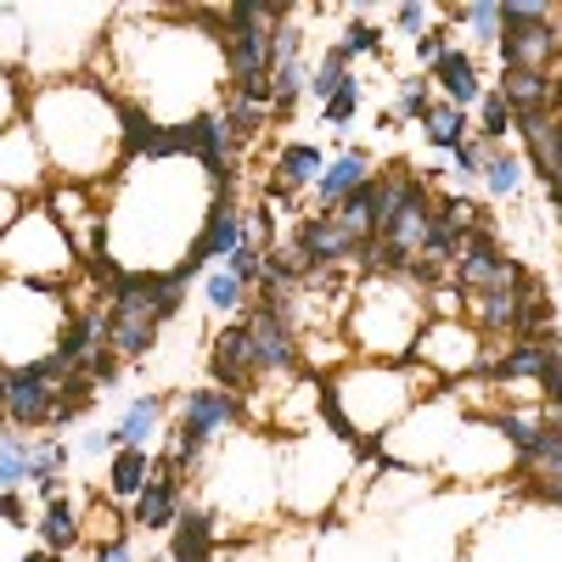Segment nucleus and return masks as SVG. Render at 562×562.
Returning <instances> with one entry per match:
<instances>
[{
    "mask_svg": "<svg viewBox=\"0 0 562 562\" xmlns=\"http://www.w3.org/2000/svg\"><path fill=\"white\" fill-rule=\"evenodd\" d=\"M371 175H378V158H371L366 147H344L338 158H326V169H321V180L310 186V192H315V203H321V209H338L344 198H355V192H360V186H366Z\"/></svg>",
    "mask_w": 562,
    "mask_h": 562,
    "instance_id": "obj_8",
    "label": "nucleus"
},
{
    "mask_svg": "<svg viewBox=\"0 0 562 562\" xmlns=\"http://www.w3.org/2000/svg\"><path fill=\"white\" fill-rule=\"evenodd\" d=\"M203 299H209V310H214V315H243L254 293H248L231 270H209V276H203Z\"/></svg>",
    "mask_w": 562,
    "mask_h": 562,
    "instance_id": "obj_23",
    "label": "nucleus"
},
{
    "mask_svg": "<svg viewBox=\"0 0 562 562\" xmlns=\"http://www.w3.org/2000/svg\"><path fill=\"white\" fill-rule=\"evenodd\" d=\"M68 378V366L57 355H34L23 366H12L7 378V400H0V416H7V428H52L57 416V389Z\"/></svg>",
    "mask_w": 562,
    "mask_h": 562,
    "instance_id": "obj_4",
    "label": "nucleus"
},
{
    "mask_svg": "<svg viewBox=\"0 0 562 562\" xmlns=\"http://www.w3.org/2000/svg\"><path fill=\"white\" fill-rule=\"evenodd\" d=\"M562 12L546 0H506L501 7V74H557L562 63Z\"/></svg>",
    "mask_w": 562,
    "mask_h": 562,
    "instance_id": "obj_1",
    "label": "nucleus"
},
{
    "mask_svg": "<svg viewBox=\"0 0 562 562\" xmlns=\"http://www.w3.org/2000/svg\"><path fill=\"white\" fill-rule=\"evenodd\" d=\"M225 270H231V276H237V281H243V288H248V293H254V288H259V281H265V248H259V243H248V248H237V254H231V259H225Z\"/></svg>",
    "mask_w": 562,
    "mask_h": 562,
    "instance_id": "obj_29",
    "label": "nucleus"
},
{
    "mask_svg": "<svg viewBox=\"0 0 562 562\" xmlns=\"http://www.w3.org/2000/svg\"><path fill=\"white\" fill-rule=\"evenodd\" d=\"M68 473V445L63 439H34L29 450V484H52Z\"/></svg>",
    "mask_w": 562,
    "mask_h": 562,
    "instance_id": "obj_27",
    "label": "nucleus"
},
{
    "mask_svg": "<svg viewBox=\"0 0 562 562\" xmlns=\"http://www.w3.org/2000/svg\"><path fill=\"white\" fill-rule=\"evenodd\" d=\"M495 90L506 97L512 119H518V113H546V108H551V74H501Z\"/></svg>",
    "mask_w": 562,
    "mask_h": 562,
    "instance_id": "obj_18",
    "label": "nucleus"
},
{
    "mask_svg": "<svg viewBox=\"0 0 562 562\" xmlns=\"http://www.w3.org/2000/svg\"><path fill=\"white\" fill-rule=\"evenodd\" d=\"M220 119H225V135H231V147H237V153L248 147V140H259V135H265V124H270V113H265V108L237 102V97H225Z\"/></svg>",
    "mask_w": 562,
    "mask_h": 562,
    "instance_id": "obj_22",
    "label": "nucleus"
},
{
    "mask_svg": "<svg viewBox=\"0 0 562 562\" xmlns=\"http://www.w3.org/2000/svg\"><path fill=\"white\" fill-rule=\"evenodd\" d=\"M450 45H456V40H450V29H428V34H422V40L411 45V52H416V63H422V68L434 74V68L450 57Z\"/></svg>",
    "mask_w": 562,
    "mask_h": 562,
    "instance_id": "obj_32",
    "label": "nucleus"
},
{
    "mask_svg": "<svg viewBox=\"0 0 562 562\" xmlns=\"http://www.w3.org/2000/svg\"><path fill=\"white\" fill-rule=\"evenodd\" d=\"M338 45H344V52H349V63H355V57H383V45H389V34H383V23H378V18H366V12H355Z\"/></svg>",
    "mask_w": 562,
    "mask_h": 562,
    "instance_id": "obj_25",
    "label": "nucleus"
},
{
    "mask_svg": "<svg viewBox=\"0 0 562 562\" xmlns=\"http://www.w3.org/2000/svg\"><path fill=\"white\" fill-rule=\"evenodd\" d=\"M113 450H119L113 428H102V434H90V439H79V456H113Z\"/></svg>",
    "mask_w": 562,
    "mask_h": 562,
    "instance_id": "obj_36",
    "label": "nucleus"
},
{
    "mask_svg": "<svg viewBox=\"0 0 562 562\" xmlns=\"http://www.w3.org/2000/svg\"><path fill=\"white\" fill-rule=\"evenodd\" d=\"M524 180H529L524 153H512V147H490V158H484V192H490L495 203L524 198Z\"/></svg>",
    "mask_w": 562,
    "mask_h": 562,
    "instance_id": "obj_16",
    "label": "nucleus"
},
{
    "mask_svg": "<svg viewBox=\"0 0 562 562\" xmlns=\"http://www.w3.org/2000/svg\"><path fill=\"white\" fill-rule=\"evenodd\" d=\"M180 506H186V473H175L169 461H158V467H153V479H147V490L130 501V529H140V535H164V529H175Z\"/></svg>",
    "mask_w": 562,
    "mask_h": 562,
    "instance_id": "obj_7",
    "label": "nucleus"
},
{
    "mask_svg": "<svg viewBox=\"0 0 562 562\" xmlns=\"http://www.w3.org/2000/svg\"><path fill=\"white\" fill-rule=\"evenodd\" d=\"M535 389H540V405H557V411H562V344L546 355V366H540Z\"/></svg>",
    "mask_w": 562,
    "mask_h": 562,
    "instance_id": "obj_31",
    "label": "nucleus"
},
{
    "mask_svg": "<svg viewBox=\"0 0 562 562\" xmlns=\"http://www.w3.org/2000/svg\"><path fill=\"white\" fill-rule=\"evenodd\" d=\"M158 422H164V394H135L119 411V422H113L119 450H147V439L158 434Z\"/></svg>",
    "mask_w": 562,
    "mask_h": 562,
    "instance_id": "obj_13",
    "label": "nucleus"
},
{
    "mask_svg": "<svg viewBox=\"0 0 562 562\" xmlns=\"http://www.w3.org/2000/svg\"><path fill=\"white\" fill-rule=\"evenodd\" d=\"M209 371H214V389L225 394H248L259 383V360H254V333H248V315L225 321L214 333V349H209Z\"/></svg>",
    "mask_w": 562,
    "mask_h": 562,
    "instance_id": "obj_5",
    "label": "nucleus"
},
{
    "mask_svg": "<svg viewBox=\"0 0 562 562\" xmlns=\"http://www.w3.org/2000/svg\"><path fill=\"white\" fill-rule=\"evenodd\" d=\"M360 102H366V79L355 74V79L338 90V97L321 108V124H326V130H349V124H355V113H360Z\"/></svg>",
    "mask_w": 562,
    "mask_h": 562,
    "instance_id": "obj_28",
    "label": "nucleus"
},
{
    "mask_svg": "<svg viewBox=\"0 0 562 562\" xmlns=\"http://www.w3.org/2000/svg\"><path fill=\"white\" fill-rule=\"evenodd\" d=\"M551 113H562V68L551 74Z\"/></svg>",
    "mask_w": 562,
    "mask_h": 562,
    "instance_id": "obj_37",
    "label": "nucleus"
},
{
    "mask_svg": "<svg viewBox=\"0 0 562 562\" xmlns=\"http://www.w3.org/2000/svg\"><path fill=\"white\" fill-rule=\"evenodd\" d=\"M29 450L34 439H12V428H0V490L29 484Z\"/></svg>",
    "mask_w": 562,
    "mask_h": 562,
    "instance_id": "obj_26",
    "label": "nucleus"
},
{
    "mask_svg": "<svg viewBox=\"0 0 562 562\" xmlns=\"http://www.w3.org/2000/svg\"><path fill=\"white\" fill-rule=\"evenodd\" d=\"M445 18H450V29H467V40H473V45H495V40H501V7H495V0L450 7Z\"/></svg>",
    "mask_w": 562,
    "mask_h": 562,
    "instance_id": "obj_21",
    "label": "nucleus"
},
{
    "mask_svg": "<svg viewBox=\"0 0 562 562\" xmlns=\"http://www.w3.org/2000/svg\"><path fill=\"white\" fill-rule=\"evenodd\" d=\"M557 225H562V209H557Z\"/></svg>",
    "mask_w": 562,
    "mask_h": 562,
    "instance_id": "obj_39",
    "label": "nucleus"
},
{
    "mask_svg": "<svg viewBox=\"0 0 562 562\" xmlns=\"http://www.w3.org/2000/svg\"><path fill=\"white\" fill-rule=\"evenodd\" d=\"M0 428H7V416H0Z\"/></svg>",
    "mask_w": 562,
    "mask_h": 562,
    "instance_id": "obj_40",
    "label": "nucleus"
},
{
    "mask_svg": "<svg viewBox=\"0 0 562 562\" xmlns=\"http://www.w3.org/2000/svg\"><path fill=\"white\" fill-rule=\"evenodd\" d=\"M270 180H281L288 192H304V186H315L321 180V169H326V158H321V147H310V140H281L276 147V158H270Z\"/></svg>",
    "mask_w": 562,
    "mask_h": 562,
    "instance_id": "obj_14",
    "label": "nucleus"
},
{
    "mask_svg": "<svg viewBox=\"0 0 562 562\" xmlns=\"http://www.w3.org/2000/svg\"><path fill=\"white\" fill-rule=\"evenodd\" d=\"M535 270H524L518 259L506 254V243L495 237V231H467L461 248H456V265H450V288H461L467 299L479 293H506V288H529Z\"/></svg>",
    "mask_w": 562,
    "mask_h": 562,
    "instance_id": "obj_3",
    "label": "nucleus"
},
{
    "mask_svg": "<svg viewBox=\"0 0 562 562\" xmlns=\"http://www.w3.org/2000/svg\"><path fill=\"white\" fill-rule=\"evenodd\" d=\"M557 344H562V338H512L495 360H484V378H490V383H535L540 366H546V355H551Z\"/></svg>",
    "mask_w": 562,
    "mask_h": 562,
    "instance_id": "obj_11",
    "label": "nucleus"
},
{
    "mask_svg": "<svg viewBox=\"0 0 562 562\" xmlns=\"http://www.w3.org/2000/svg\"><path fill=\"white\" fill-rule=\"evenodd\" d=\"M434 79H422V74H411V79H400V97H394V119L400 124H422L434 113Z\"/></svg>",
    "mask_w": 562,
    "mask_h": 562,
    "instance_id": "obj_24",
    "label": "nucleus"
},
{
    "mask_svg": "<svg viewBox=\"0 0 562 562\" xmlns=\"http://www.w3.org/2000/svg\"><path fill=\"white\" fill-rule=\"evenodd\" d=\"M34 535H40V546L45 551H57V557H68L79 540H85V524H79V506L68 501V495H57L52 506H40V518H34Z\"/></svg>",
    "mask_w": 562,
    "mask_h": 562,
    "instance_id": "obj_12",
    "label": "nucleus"
},
{
    "mask_svg": "<svg viewBox=\"0 0 562 562\" xmlns=\"http://www.w3.org/2000/svg\"><path fill=\"white\" fill-rule=\"evenodd\" d=\"M484 158H490V147L473 135L467 147H456V153H450V175H456V180H484Z\"/></svg>",
    "mask_w": 562,
    "mask_h": 562,
    "instance_id": "obj_30",
    "label": "nucleus"
},
{
    "mask_svg": "<svg viewBox=\"0 0 562 562\" xmlns=\"http://www.w3.org/2000/svg\"><path fill=\"white\" fill-rule=\"evenodd\" d=\"M434 79V90H439V102H450V108H461V113H473L479 102H484V74H479V57L473 52H456L450 45V57L428 74Z\"/></svg>",
    "mask_w": 562,
    "mask_h": 562,
    "instance_id": "obj_9",
    "label": "nucleus"
},
{
    "mask_svg": "<svg viewBox=\"0 0 562 562\" xmlns=\"http://www.w3.org/2000/svg\"><path fill=\"white\" fill-rule=\"evenodd\" d=\"M90 562H140V557H135V540L130 535H108L97 551H90Z\"/></svg>",
    "mask_w": 562,
    "mask_h": 562,
    "instance_id": "obj_34",
    "label": "nucleus"
},
{
    "mask_svg": "<svg viewBox=\"0 0 562 562\" xmlns=\"http://www.w3.org/2000/svg\"><path fill=\"white\" fill-rule=\"evenodd\" d=\"M243 422V400L237 394H225V389H192L180 400V422H175V456H169V467L175 473H192V467L203 461V450L214 445V434H225V428H237Z\"/></svg>",
    "mask_w": 562,
    "mask_h": 562,
    "instance_id": "obj_2",
    "label": "nucleus"
},
{
    "mask_svg": "<svg viewBox=\"0 0 562 562\" xmlns=\"http://www.w3.org/2000/svg\"><path fill=\"white\" fill-rule=\"evenodd\" d=\"M512 473L524 479V490H529L540 506H557V512H562V456H546V461H512Z\"/></svg>",
    "mask_w": 562,
    "mask_h": 562,
    "instance_id": "obj_20",
    "label": "nucleus"
},
{
    "mask_svg": "<svg viewBox=\"0 0 562 562\" xmlns=\"http://www.w3.org/2000/svg\"><path fill=\"white\" fill-rule=\"evenodd\" d=\"M18 562H63V557H57V551H45V546H40V551H23Z\"/></svg>",
    "mask_w": 562,
    "mask_h": 562,
    "instance_id": "obj_38",
    "label": "nucleus"
},
{
    "mask_svg": "<svg viewBox=\"0 0 562 562\" xmlns=\"http://www.w3.org/2000/svg\"><path fill=\"white\" fill-rule=\"evenodd\" d=\"M422 135H428V147L434 153H456V147H467L473 140V113H461V108H450V102H434V113L422 119Z\"/></svg>",
    "mask_w": 562,
    "mask_h": 562,
    "instance_id": "obj_17",
    "label": "nucleus"
},
{
    "mask_svg": "<svg viewBox=\"0 0 562 562\" xmlns=\"http://www.w3.org/2000/svg\"><path fill=\"white\" fill-rule=\"evenodd\" d=\"M214 551H220V524H214V512L186 501L180 518H175V529H169V562H209Z\"/></svg>",
    "mask_w": 562,
    "mask_h": 562,
    "instance_id": "obj_10",
    "label": "nucleus"
},
{
    "mask_svg": "<svg viewBox=\"0 0 562 562\" xmlns=\"http://www.w3.org/2000/svg\"><path fill=\"white\" fill-rule=\"evenodd\" d=\"M0 524H12V529H34V524H29V512H23V501H18V490H0Z\"/></svg>",
    "mask_w": 562,
    "mask_h": 562,
    "instance_id": "obj_35",
    "label": "nucleus"
},
{
    "mask_svg": "<svg viewBox=\"0 0 562 562\" xmlns=\"http://www.w3.org/2000/svg\"><path fill=\"white\" fill-rule=\"evenodd\" d=\"M434 18H439L434 7H394V29H400V34H405L411 45H416L422 34H428V29H439Z\"/></svg>",
    "mask_w": 562,
    "mask_h": 562,
    "instance_id": "obj_33",
    "label": "nucleus"
},
{
    "mask_svg": "<svg viewBox=\"0 0 562 562\" xmlns=\"http://www.w3.org/2000/svg\"><path fill=\"white\" fill-rule=\"evenodd\" d=\"M248 333H254V360H259V378H299L304 371V344L299 333L281 315H270L265 304L248 310Z\"/></svg>",
    "mask_w": 562,
    "mask_h": 562,
    "instance_id": "obj_6",
    "label": "nucleus"
},
{
    "mask_svg": "<svg viewBox=\"0 0 562 562\" xmlns=\"http://www.w3.org/2000/svg\"><path fill=\"white\" fill-rule=\"evenodd\" d=\"M153 467H158V461H153L147 450H113V456H108V501L130 506L140 490H147Z\"/></svg>",
    "mask_w": 562,
    "mask_h": 562,
    "instance_id": "obj_15",
    "label": "nucleus"
},
{
    "mask_svg": "<svg viewBox=\"0 0 562 562\" xmlns=\"http://www.w3.org/2000/svg\"><path fill=\"white\" fill-rule=\"evenodd\" d=\"M349 79H355V68H349V52H344V45L333 40V45H326V52L310 63V97L326 108V102H333V97H338V90H344Z\"/></svg>",
    "mask_w": 562,
    "mask_h": 562,
    "instance_id": "obj_19",
    "label": "nucleus"
}]
</instances>
